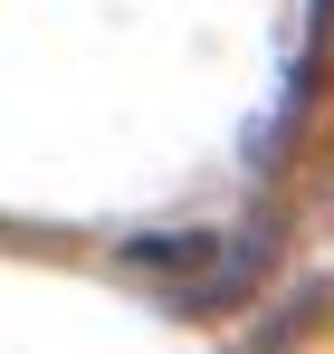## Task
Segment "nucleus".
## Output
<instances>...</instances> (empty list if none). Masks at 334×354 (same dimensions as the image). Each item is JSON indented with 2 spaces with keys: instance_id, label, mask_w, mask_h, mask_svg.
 <instances>
[{
  "instance_id": "obj_1",
  "label": "nucleus",
  "mask_w": 334,
  "mask_h": 354,
  "mask_svg": "<svg viewBox=\"0 0 334 354\" xmlns=\"http://www.w3.org/2000/svg\"><path fill=\"white\" fill-rule=\"evenodd\" d=\"M124 259L153 268V278L172 288V306H229V297H248L268 239H134Z\"/></svg>"
}]
</instances>
